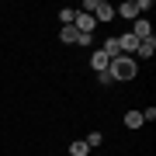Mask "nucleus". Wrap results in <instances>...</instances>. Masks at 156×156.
Here are the masks:
<instances>
[{
  "mask_svg": "<svg viewBox=\"0 0 156 156\" xmlns=\"http://www.w3.org/2000/svg\"><path fill=\"white\" fill-rule=\"evenodd\" d=\"M108 73H111V80H132L139 73V62H135V56H115L108 62Z\"/></svg>",
  "mask_w": 156,
  "mask_h": 156,
  "instance_id": "f257e3e1",
  "label": "nucleus"
},
{
  "mask_svg": "<svg viewBox=\"0 0 156 156\" xmlns=\"http://www.w3.org/2000/svg\"><path fill=\"white\" fill-rule=\"evenodd\" d=\"M73 28H76L80 35H94L97 21H94V14H87V11H76V21H73Z\"/></svg>",
  "mask_w": 156,
  "mask_h": 156,
  "instance_id": "f03ea898",
  "label": "nucleus"
},
{
  "mask_svg": "<svg viewBox=\"0 0 156 156\" xmlns=\"http://www.w3.org/2000/svg\"><path fill=\"white\" fill-rule=\"evenodd\" d=\"M115 17H125V21H135V17H139V7H135V0H125L122 7H115Z\"/></svg>",
  "mask_w": 156,
  "mask_h": 156,
  "instance_id": "7ed1b4c3",
  "label": "nucleus"
},
{
  "mask_svg": "<svg viewBox=\"0 0 156 156\" xmlns=\"http://www.w3.org/2000/svg\"><path fill=\"white\" fill-rule=\"evenodd\" d=\"M128 35H135V38H153V28H149V21H146V17H135V24H132V31Z\"/></svg>",
  "mask_w": 156,
  "mask_h": 156,
  "instance_id": "20e7f679",
  "label": "nucleus"
},
{
  "mask_svg": "<svg viewBox=\"0 0 156 156\" xmlns=\"http://www.w3.org/2000/svg\"><path fill=\"white\" fill-rule=\"evenodd\" d=\"M118 49H122V56H132L139 49V38L135 35H118Z\"/></svg>",
  "mask_w": 156,
  "mask_h": 156,
  "instance_id": "39448f33",
  "label": "nucleus"
},
{
  "mask_svg": "<svg viewBox=\"0 0 156 156\" xmlns=\"http://www.w3.org/2000/svg\"><path fill=\"white\" fill-rule=\"evenodd\" d=\"M153 52H156V38H142V42H139V49H135V56L153 59Z\"/></svg>",
  "mask_w": 156,
  "mask_h": 156,
  "instance_id": "423d86ee",
  "label": "nucleus"
},
{
  "mask_svg": "<svg viewBox=\"0 0 156 156\" xmlns=\"http://www.w3.org/2000/svg\"><path fill=\"white\" fill-rule=\"evenodd\" d=\"M59 42H62V45H76V42H80V31L73 28V24H66V28L59 31Z\"/></svg>",
  "mask_w": 156,
  "mask_h": 156,
  "instance_id": "0eeeda50",
  "label": "nucleus"
},
{
  "mask_svg": "<svg viewBox=\"0 0 156 156\" xmlns=\"http://www.w3.org/2000/svg\"><path fill=\"white\" fill-rule=\"evenodd\" d=\"M122 122H125V128H132V132L146 125V122H142V111H125V118H122Z\"/></svg>",
  "mask_w": 156,
  "mask_h": 156,
  "instance_id": "6e6552de",
  "label": "nucleus"
},
{
  "mask_svg": "<svg viewBox=\"0 0 156 156\" xmlns=\"http://www.w3.org/2000/svg\"><path fill=\"white\" fill-rule=\"evenodd\" d=\"M108 62H111V59H108V56H104V52H101V49H94V56H90V66H94V73L108 69Z\"/></svg>",
  "mask_w": 156,
  "mask_h": 156,
  "instance_id": "1a4fd4ad",
  "label": "nucleus"
},
{
  "mask_svg": "<svg viewBox=\"0 0 156 156\" xmlns=\"http://www.w3.org/2000/svg\"><path fill=\"white\" fill-rule=\"evenodd\" d=\"M59 21H62V28L73 24V21H76V11H73V7H62V11H59Z\"/></svg>",
  "mask_w": 156,
  "mask_h": 156,
  "instance_id": "9d476101",
  "label": "nucleus"
},
{
  "mask_svg": "<svg viewBox=\"0 0 156 156\" xmlns=\"http://www.w3.org/2000/svg\"><path fill=\"white\" fill-rule=\"evenodd\" d=\"M87 153H90V149H87V142H83V139H76V142L69 146V156H87Z\"/></svg>",
  "mask_w": 156,
  "mask_h": 156,
  "instance_id": "9b49d317",
  "label": "nucleus"
},
{
  "mask_svg": "<svg viewBox=\"0 0 156 156\" xmlns=\"http://www.w3.org/2000/svg\"><path fill=\"white\" fill-rule=\"evenodd\" d=\"M83 142H87V149H94V146H101V142H104V135H101V132H90Z\"/></svg>",
  "mask_w": 156,
  "mask_h": 156,
  "instance_id": "f8f14e48",
  "label": "nucleus"
},
{
  "mask_svg": "<svg viewBox=\"0 0 156 156\" xmlns=\"http://www.w3.org/2000/svg\"><path fill=\"white\" fill-rule=\"evenodd\" d=\"M97 83L108 87V83H115V80H111V73H108V69H101V73H97Z\"/></svg>",
  "mask_w": 156,
  "mask_h": 156,
  "instance_id": "ddd939ff",
  "label": "nucleus"
},
{
  "mask_svg": "<svg viewBox=\"0 0 156 156\" xmlns=\"http://www.w3.org/2000/svg\"><path fill=\"white\" fill-rule=\"evenodd\" d=\"M153 118H156V108H153V104L142 108V122H153Z\"/></svg>",
  "mask_w": 156,
  "mask_h": 156,
  "instance_id": "4468645a",
  "label": "nucleus"
}]
</instances>
